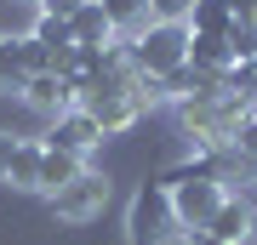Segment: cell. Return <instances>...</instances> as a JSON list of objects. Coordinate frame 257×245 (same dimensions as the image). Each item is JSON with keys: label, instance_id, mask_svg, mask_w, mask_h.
<instances>
[{"label": "cell", "instance_id": "obj_1", "mask_svg": "<svg viewBox=\"0 0 257 245\" xmlns=\"http://www.w3.org/2000/svg\"><path fill=\"white\" fill-rule=\"evenodd\" d=\"M126 57L132 69L149 74V80H160V74H172L177 63H189V23H149L138 40H126Z\"/></svg>", "mask_w": 257, "mask_h": 245}, {"label": "cell", "instance_id": "obj_2", "mask_svg": "<svg viewBox=\"0 0 257 245\" xmlns=\"http://www.w3.org/2000/svg\"><path fill=\"white\" fill-rule=\"evenodd\" d=\"M251 109L234 97V91H223V97H206V103H177V120H183V131H189V143L194 148H217V143H229L234 126L246 120Z\"/></svg>", "mask_w": 257, "mask_h": 245}, {"label": "cell", "instance_id": "obj_3", "mask_svg": "<svg viewBox=\"0 0 257 245\" xmlns=\"http://www.w3.org/2000/svg\"><path fill=\"white\" fill-rule=\"evenodd\" d=\"M126 234L132 245H160L166 234H177V217H172V194L160 182H143L132 194V211H126Z\"/></svg>", "mask_w": 257, "mask_h": 245}, {"label": "cell", "instance_id": "obj_4", "mask_svg": "<svg viewBox=\"0 0 257 245\" xmlns=\"http://www.w3.org/2000/svg\"><path fill=\"white\" fill-rule=\"evenodd\" d=\"M172 194V217L177 228H189V234H206V222L217 217V205L229 200V188H223L217 177H183L177 188H166Z\"/></svg>", "mask_w": 257, "mask_h": 245}, {"label": "cell", "instance_id": "obj_5", "mask_svg": "<svg viewBox=\"0 0 257 245\" xmlns=\"http://www.w3.org/2000/svg\"><path fill=\"white\" fill-rule=\"evenodd\" d=\"M103 205H109V177L103 171H80L74 182H63L52 194V217L57 222H92V217H103Z\"/></svg>", "mask_w": 257, "mask_h": 245}, {"label": "cell", "instance_id": "obj_6", "mask_svg": "<svg viewBox=\"0 0 257 245\" xmlns=\"http://www.w3.org/2000/svg\"><path fill=\"white\" fill-rule=\"evenodd\" d=\"M103 143V126L86 109H69V114H57L52 120V131H46V148H63V154H92V148Z\"/></svg>", "mask_w": 257, "mask_h": 245}, {"label": "cell", "instance_id": "obj_7", "mask_svg": "<svg viewBox=\"0 0 257 245\" xmlns=\"http://www.w3.org/2000/svg\"><path fill=\"white\" fill-rule=\"evenodd\" d=\"M23 103L57 120V114L80 109V86H74V80H63V74H29V86H23Z\"/></svg>", "mask_w": 257, "mask_h": 245}, {"label": "cell", "instance_id": "obj_8", "mask_svg": "<svg viewBox=\"0 0 257 245\" xmlns=\"http://www.w3.org/2000/svg\"><path fill=\"white\" fill-rule=\"evenodd\" d=\"M206 234L223 239V245H251L257 239V205L240 200V194H229V200L217 205V217L206 222Z\"/></svg>", "mask_w": 257, "mask_h": 245}, {"label": "cell", "instance_id": "obj_9", "mask_svg": "<svg viewBox=\"0 0 257 245\" xmlns=\"http://www.w3.org/2000/svg\"><path fill=\"white\" fill-rule=\"evenodd\" d=\"M103 18L114 23V40H138L149 23H155V12H149V0H97Z\"/></svg>", "mask_w": 257, "mask_h": 245}, {"label": "cell", "instance_id": "obj_10", "mask_svg": "<svg viewBox=\"0 0 257 245\" xmlns=\"http://www.w3.org/2000/svg\"><path fill=\"white\" fill-rule=\"evenodd\" d=\"M40 154H46L40 143L18 137V148H12V165H6V182H12V188H23V194H40Z\"/></svg>", "mask_w": 257, "mask_h": 245}, {"label": "cell", "instance_id": "obj_11", "mask_svg": "<svg viewBox=\"0 0 257 245\" xmlns=\"http://www.w3.org/2000/svg\"><path fill=\"white\" fill-rule=\"evenodd\" d=\"M46 148V143H40ZM86 171V160L80 154H63V148H46V154H40V194H57L63 188V182H74Z\"/></svg>", "mask_w": 257, "mask_h": 245}, {"label": "cell", "instance_id": "obj_12", "mask_svg": "<svg viewBox=\"0 0 257 245\" xmlns=\"http://www.w3.org/2000/svg\"><path fill=\"white\" fill-rule=\"evenodd\" d=\"M69 29H74V46H114V23L103 18L97 0H86V6L69 18Z\"/></svg>", "mask_w": 257, "mask_h": 245}, {"label": "cell", "instance_id": "obj_13", "mask_svg": "<svg viewBox=\"0 0 257 245\" xmlns=\"http://www.w3.org/2000/svg\"><path fill=\"white\" fill-rule=\"evenodd\" d=\"M189 63L194 69H211V74H229L234 69V52L223 35H189Z\"/></svg>", "mask_w": 257, "mask_h": 245}, {"label": "cell", "instance_id": "obj_14", "mask_svg": "<svg viewBox=\"0 0 257 245\" xmlns=\"http://www.w3.org/2000/svg\"><path fill=\"white\" fill-rule=\"evenodd\" d=\"M183 23H189V35H229L234 12H229V0H194Z\"/></svg>", "mask_w": 257, "mask_h": 245}, {"label": "cell", "instance_id": "obj_15", "mask_svg": "<svg viewBox=\"0 0 257 245\" xmlns=\"http://www.w3.org/2000/svg\"><path fill=\"white\" fill-rule=\"evenodd\" d=\"M23 86H29V69H23V52H18V35H6L0 40V97H12V91L23 97Z\"/></svg>", "mask_w": 257, "mask_h": 245}, {"label": "cell", "instance_id": "obj_16", "mask_svg": "<svg viewBox=\"0 0 257 245\" xmlns=\"http://www.w3.org/2000/svg\"><path fill=\"white\" fill-rule=\"evenodd\" d=\"M229 91L246 103V109L257 103V57H251V63H234V69H229Z\"/></svg>", "mask_w": 257, "mask_h": 245}, {"label": "cell", "instance_id": "obj_17", "mask_svg": "<svg viewBox=\"0 0 257 245\" xmlns=\"http://www.w3.org/2000/svg\"><path fill=\"white\" fill-rule=\"evenodd\" d=\"M229 52H234V63H251L257 57V29H246V23H229Z\"/></svg>", "mask_w": 257, "mask_h": 245}, {"label": "cell", "instance_id": "obj_18", "mask_svg": "<svg viewBox=\"0 0 257 245\" xmlns=\"http://www.w3.org/2000/svg\"><path fill=\"white\" fill-rule=\"evenodd\" d=\"M229 148H240V154H246V160H257V114H246V120H240V126H234Z\"/></svg>", "mask_w": 257, "mask_h": 245}, {"label": "cell", "instance_id": "obj_19", "mask_svg": "<svg viewBox=\"0 0 257 245\" xmlns=\"http://www.w3.org/2000/svg\"><path fill=\"white\" fill-rule=\"evenodd\" d=\"M189 6H194V0H149V12H155L160 23H183Z\"/></svg>", "mask_w": 257, "mask_h": 245}, {"label": "cell", "instance_id": "obj_20", "mask_svg": "<svg viewBox=\"0 0 257 245\" xmlns=\"http://www.w3.org/2000/svg\"><path fill=\"white\" fill-rule=\"evenodd\" d=\"M80 6H86V0H35V12H46V18H63V23H69Z\"/></svg>", "mask_w": 257, "mask_h": 245}, {"label": "cell", "instance_id": "obj_21", "mask_svg": "<svg viewBox=\"0 0 257 245\" xmlns=\"http://www.w3.org/2000/svg\"><path fill=\"white\" fill-rule=\"evenodd\" d=\"M229 12H234V23L257 29V0H229Z\"/></svg>", "mask_w": 257, "mask_h": 245}, {"label": "cell", "instance_id": "obj_22", "mask_svg": "<svg viewBox=\"0 0 257 245\" xmlns=\"http://www.w3.org/2000/svg\"><path fill=\"white\" fill-rule=\"evenodd\" d=\"M12 148H18V137L0 131V177H6V165H12Z\"/></svg>", "mask_w": 257, "mask_h": 245}, {"label": "cell", "instance_id": "obj_23", "mask_svg": "<svg viewBox=\"0 0 257 245\" xmlns=\"http://www.w3.org/2000/svg\"><path fill=\"white\" fill-rule=\"evenodd\" d=\"M160 245H200V234H189V228H177V234H166Z\"/></svg>", "mask_w": 257, "mask_h": 245}, {"label": "cell", "instance_id": "obj_24", "mask_svg": "<svg viewBox=\"0 0 257 245\" xmlns=\"http://www.w3.org/2000/svg\"><path fill=\"white\" fill-rule=\"evenodd\" d=\"M0 40H6V35H0Z\"/></svg>", "mask_w": 257, "mask_h": 245}]
</instances>
